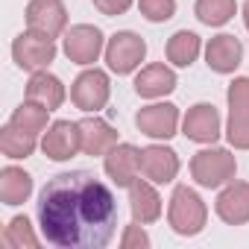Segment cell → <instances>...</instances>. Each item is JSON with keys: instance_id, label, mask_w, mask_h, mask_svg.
Segmentation results:
<instances>
[{"instance_id": "1", "label": "cell", "mask_w": 249, "mask_h": 249, "mask_svg": "<svg viewBox=\"0 0 249 249\" xmlns=\"http://www.w3.org/2000/svg\"><path fill=\"white\" fill-rule=\"evenodd\" d=\"M117 199L91 170H68L47 179L38 194V226L50 246L103 249L117 231Z\"/></svg>"}, {"instance_id": "2", "label": "cell", "mask_w": 249, "mask_h": 249, "mask_svg": "<svg viewBox=\"0 0 249 249\" xmlns=\"http://www.w3.org/2000/svg\"><path fill=\"white\" fill-rule=\"evenodd\" d=\"M167 217H170L173 231L191 237V234H199V231H202L208 211H205V202L196 196V191H191L188 185H179V188L173 191V196H170V211H167Z\"/></svg>"}, {"instance_id": "3", "label": "cell", "mask_w": 249, "mask_h": 249, "mask_svg": "<svg viewBox=\"0 0 249 249\" xmlns=\"http://www.w3.org/2000/svg\"><path fill=\"white\" fill-rule=\"evenodd\" d=\"M237 161L229 150H202L191 159V176L202 188H220L234 179Z\"/></svg>"}, {"instance_id": "4", "label": "cell", "mask_w": 249, "mask_h": 249, "mask_svg": "<svg viewBox=\"0 0 249 249\" xmlns=\"http://www.w3.org/2000/svg\"><path fill=\"white\" fill-rule=\"evenodd\" d=\"M12 56H15L18 68H24V71H44L56 59V44H53V38L30 30V33H21L15 38Z\"/></svg>"}, {"instance_id": "5", "label": "cell", "mask_w": 249, "mask_h": 249, "mask_svg": "<svg viewBox=\"0 0 249 249\" xmlns=\"http://www.w3.org/2000/svg\"><path fill=\"white\" fill-rule=\"evenodd\" d=\"M147 56V44L135 33H117L106 47V62L114 73H132Z\"/></svg>"}, {"instance_id": "6", "label": "cell", "mask_w": 249, "mask_h": 249, "mask_svg": "<svg viewBox=\"0 0 249 249\" xmlns=\"http://www.w3.org/2000/svg\"><path fill=\"white\" fill-rule=\"evenodd\" d=\"M41 150H44V156H47V159H53V161H68V159H73V156L82 150L79 123H71V120H56L53 126L44 132Z\"/></svg>"}, {"instance_id": "7", "label": "cell", "mask_w": 249, "mask_h": 249, "mask_svg": "<svg viewBox=\"0 0 249 249\" xmlns=\"http://www.w3.org/2000/svg\"><path fill=\"white\" fill-rule=\"evenodd\" d=\"M27 24H30L33 33L56 38L65 30V24H68V9H65L62 0H30Z\"/></svg>"}, {"instance_id": "8", "label": "cell", "mask_w": 249, "mask_h": 249, "mask_svg": "<svg viewBox=\"0 0 249 249\" xmlns=\"http://www.w3.org/2000/svg\"><path fill=\"white\" fill-rule=\"evenodd\" d=\"M71 100L76 103V108L82 111H97L108 103V76L103 71H85L76 76L73 88H71Z\"/></svg>"}, {"instance_id": "9", "label": "cell", "mask_w": 249, "mask_h": 249, "mask_svg": "<svg viewBox=\"0 0 249 249\" xmlns=\"http://www.w3.org/2000/svg\"><path fill=\"white\" fill-rule=\"evenodd\" d=\"M106 173L117 188H129L141 173V150L132 144H114L106 153Z\"/></svg>"}, {"instance_id": "10", "label": "cell", "mask_w": 249, "mask_h": 249, "mask_svg": "<svg viewBox=\"0 0 249 249\" xmlns=\"http://www.w3.org/2000/svg\"><path fill=\"white\" fill-rule=\"evenodd\" d=\"M100 50H103V33L97 27L76 24V27L68 30V36H65V53H68L71 62L91 65V62H97Z\"/></svg>"}, {"instance_id": "11", "label": "cell", "mask_w": 249, "mask_h": 249, "mask_svg": "<svg viewBox=\"0 0 249 249\" xmlns=\"http://www.w3.org/2000/svg\"><path fill=\"white\" fill-rule=\"evenodd\" d=\"M135 123L150 138H173L176 135V123H179V108L173 103H156V106L141 108Z\"/></svg>"}, {"instance_id": "12", "label": "cell", "mask_w": 249, "mask_h": 249, "mask_svg": "<svg viewBox=\"0 0 249 249\" xmlns=\"http://www.w3.org/2000/svg\"><path fill=\"white\" fill-rule=\"evenodd\" d=\"M179 173V159L173 150L167 147H147L141 150V176L156 182V185H164V182H173Z\"/></svg>"}, {"instance_id": "13", "label": "cell", "mask_w": 249, "mask_h": 249, "mask_svg": "<svg viewBox=\"0 0 249 249\" xmlns=\"http://www.w3.org/2000/svg\"><path fill=\"white\" fill-rule=\"evenodd\" d=\"M185 135L191 141H199V144H214L220 138V114L214 106L208 103H199L188 111L185 117Z\"/></svg>"}, {"instance_id": "14", "label": "cell", "mask_w": 249, "mask_h": 249, "mask_svg": "<svg viewBox=\"0 0 249 249\" xmlns=\"http://www.w3.org/2000/svg\"><path fill=\"white\" fill-rule=\"evenodd\" d=\"M217 214L231 226L249 223V182H231L217 196Z\"/></svg>"}, {"instance_id": "15", "label": "cell", "mask_w": 249, "mask_h": 249, "mask_svg": "<svg viewBox=\"0 0 249 249\" xmlns=\"http://www.w3.org/2000/svg\"><path fill=\"white\" fill-rule=\"evenodd\" d=\"M205 59H208V68L217 71V73H231L240 59H243V44L234 38V36H217L208 41L205 47Z\"/></svg>"}, {"instance_id": "16", "label": "cell", "mask_w": 249, "mask_h": 249, "mask_svg": "<svg viewBox=\"0 0 249 249\" xmlns=\"http://www.w3.org/2000/svg\"><path fill=\"white\" fill-rule=\"evenodd\" d=\"M79 135H82V153L85 156H106L117 144V132L100 117L79 120Z\"/></svg>"}, {"instance_id": "17", "label": "cell", "mask_w": 249, "mask_h": 249, "mask_svg": "<svg viewBox=\"0 0 249 249\" xmlns=\"http://www.w3.org/2000/svg\"><path fill=\"white\" fill-rule=\"evenodd\" d=\"M27 100H33V103L53 111V108H59L65 103V85L47 71H36L30 85H27Z\"/></svg>"}, {"instance_id": "18", "label": "cell", "mask_w": 249, "mask_h": 249, "mask_svg": "<svg viewBox=\"0 0 249 249\" xmlns=\"http://www.w3.org/2000/svg\"><path fill=\"white\" fill-rule=\"evenodd\" d=\"M129 202H132V217L135 223H153L161 217V199L150 182L135 179L129 185Z\"/></svg>"}, {"instance_id": "19", "label": "cell", "mask_w": 249, "mask_h": 249, "mask_svg": "<svg viewBox=\"0 0 249 249\" xmlns=\"http://www.w3.org/2000/svg\"><path fill=\"white\" fill-rule=\"evenodd\" d=\"M176 88V76H173V71L167 68V65H150V68H144L141 73H138V79H135V91L141 94V97H164V94H170Z\"/></svg>"}, {"instance_id": "20", "label": "cell", "mask_w": 249, "mask_h": 249, "mask_svg": "<svg viewBox=\"0 0 249 249\" xmlns=\"http://www.w3.org/2000/svg\"><path fill=\"white\" fill-rule=\"evenodd\" d=\"M33 194V176L21 167H3L0 173V199L3 205H21Z\"/></svg>"}, {"instance_id": "21", "label": "cell", "mask_w": 249, "mask_h": 249, "mask_svg": "<svg viewBox=\"0 0 249 249\" xmlns=\"http://www.w3.org/2000/svg\"><path fill=\"white\" fill-rule=\"evenodd\" d=\"M199 47H202V44H199V36H196V33L179 30V33L167 41V59H170L176 68H188V65L196 62Z\"/></svg>"}, {"instance_id": "22", "label": "cell", "mask_w": 249, "mask_h": 249, "mask_svg": "<svg viewBox=\"0 0 249 249\" xmlns=\"http://www.w3.org/2000/svg\"><path fill=\"white\" fill-rule=\"evenodd\" d=\"M0 150H3V156H9V159H27L36 150V135H30L21 126L9 123V126L0 129Z\"/></svg>"}, {"instance_id": "23", "label": "cell", "mask_w": 249, "mask_h": 249, "mask_svg": "<svg viewBox=\"0 0 249 249\" xmlns=\"http://www.w3.org/2000/svg\"><path fill=\"white\" fill-rule=\"evenodd\" d=\"M47 114H50V108H44V106L27 100V103L12 114V123H15V126H21L24 132H30V135H38V132L47 129Z\"/></svg>"}, {"instance_id": "24", "label": "cell", "mask_w": 249, "mask_h": 249, "mask_svg": "<svg viewBox=\"0 0 249 249\" xmlns=\"http://www.w3.org/2000/svg\"><path fill=\"white\" fill-rule=\"evenodd\" d=\"M196 18L208 27H223L234 15V0H196Z\"/></svg>"}, {"instance_id": "25", "label": "cell", "mask_w": 249, "mask_h": 249, "mask_svg": "<svg viewBox=\"0 0 249 249\" xmlns=\"http://www.w3.org/2000/svg\"><path fill=\"white\" fill-rule=\"evenodd\" d=\"M3 243L6 246H38V237L33 234V229H30V220L27 217H15L9 226H6V231H3Z\"/></svg>"}, {"instance_id": "26", "label": "cell", "mask_w": 249, "mask_h": 249, "mask_svg": "<svg viewBox=\"0 0 249 249\" xmlns=\"http://www.w3.org/2000/svg\"><path fill=\"white\" fill-rule=\"evenodd\" d=\"M229 108L231 114L249 120V76H240L229 85Z\"/></svg>"}, {"instance_id": "27", "label": "cell", "mask_w": 249, "mask_h": 249, "mask_svg": "<svg viewBox=\"0 0 249 249\" xmlns=\"http://www.w3.org/2000/svg\"><path fill=\"white\" fill-rule=\"evenodd\" d=\"M138 9L147 21L161 24L176 15V0H138Z\"/></svg>"}, {"instance_id": "28", "label": "cell", "mask_w": 249, "mask_h": 249, "mask_svg": "<svg viewBox=\"0 0 249 249\" xmlns=\"http://www.w3.org/2000/svg\"><path fill=\"white\" fill-rule=\"evenodd\" d=\"M229 144L237 147V150H249V120L246 117H237L231 114L229 117Z\"/></svg>"}, {"instance_id": "29", "label": "cell", "mask_w": 249, "mask_h": 249, "mask_svg": "<svg viewBox=\"0 0 249 249\" xmlns=\"http://www.w3.org/2000/svg\"><path fill=\"white\" fill-rule=\"evenodd\" d=\"M94 6L103 12V15H108V18H114V15H123L129 6H132V0H94Z\"/></svg>"}, {"instance_id": "30", "label": "cell", "mask_w": 249, "mask_h": 249, "mask_svg": "<svg viewBox=\"0 0 249 249\" xmlns=\"http://www.w3.org/2000/svg\"><path fill=\"white\" fill-rule=\"evenodd\" d=\"M123 249H132V246H150V237H147V231H141V226L135 223V226H126V234H123Z\"/></svg>"}, {"instance_id": "31", "label": "cell", "mask_w": 249, "mask_h": 249, "mask_svg": "<svg viewBox=\"0 0 249 249\" xmlns=\"http://www.w3.org/2000/svg\"><path fill=\"white\" fill-rule=\"evenodd\" d=\"M243 21H246V30H249V0L243 3Z\"/></svg>"}]
</instances>
